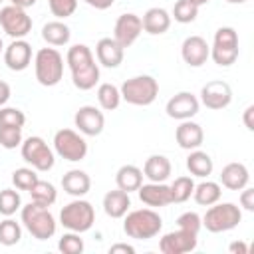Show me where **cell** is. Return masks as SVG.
<instances>
[{
    "instance_id": "1",
    "label": "cell",
    "mask_w": 254,
    "mask_h": 254,
    "mask_svg": "<svg viewBox=\"0 0 254 254\" xmlns=\"http://www.w3.org/2000/svg\"><path fill=\"white\" fill-rule=\"evenodd\" d=\"M163 228V220L159 212L153 208H137L131 210L123 220V232L135 240H149L155 238Z\"/></svg>"
},
{
    "instance_id": "2",
    "label": "cell",
    "mask_w": 254,
    "mask_h": 254,
    "mask_svg": "<svg viewBox=\"0 0 254 254\" xmlns=\"http://www.w3.org/2000/svg\"><path fill=\"white\" fill-rule=\"evenodd\" d=\"M22 224L38 240L52 238L58 228V222H56L54 214L50 212V208L40 202H34V200L28 202L26 206H22Z\"/></svg>"
},
{
    "instance_id": "3",
    "label": "cell",
    "mask_w": 254,
    "mask_h": 254,
    "mask_svg": "<svg viewBox=\"0 0 254 254\" xmlns=\"http://www.w3.org/2000/svg\"><path fill=\"white\" fill-rule=\"evenodd\" d=\"M36 79L44 87H54L64 77V58L56 48H42L34 58Z\"/></svg>"
},
{
    "instance_id": "4",
    "label": "cell",
    "mask_w": 254,
    "mask_h": 254,
    "mask_svg": "<svg viewBox=\"0 0 254 254\" xmlns=\"http://www.w3.org/2000/svg\"><path fill=\"white\" fill-rule=\"evenodd\" d=\"M242 220V210L234 202H214L202 216V226L208 232H228Z\"/></svg>"
},
{
    "instance_id": "5",
    "label": "cell",
    "mask_w": 254,
    "mask_h": 254,
    "mask_svg": "<svg viewBox=\"0 0 254 254\" xmlns=\"http://www.w3.org/2000/svg\"><path fill=\"white\" fill-rule=\"evenodd\" d=\"M121 91V99H125L131 105H151L157 95H159V83L155 77L151 75H135L123 81V85L119 87Z\"/></svg>"
},
{
    "instance_id": "6",
    "label": "cell",
    "mask_w": 254,
    "mask_h": 254,
    "mask_svg": "<svg viewBox=\"0 0 254 254\" xmlns=\"http://www.w3.org/2000/svg\"><path fill=\"white\" fill-rule=\"evenodd\" d=\"M60 222L64 228L71 230V232H85L93 226L95 222V210L91 206V202L83 200L81 196L67 202L62 212H60Z\"/></svg>"
},
{
    "instance_id": "7",
    "label": "cell",
    "mask_w": 254,
    "mask_h": 254,
    "mask_svg": "<svg viewBox=\"0 0 254 254\" xmlns=\"http://www.w3.org/2000/svg\"><path fill=\"white\" fill-rule=\"evenodd\" d=\"M54 151L62 159L71 161V163H77V161H83L85 159V155H87V143L73 129H60L54 135Z\"/></svg>"
},
{
    "instance_id": "8",
    "label": "cell",
    "mask_w": 254,
    "mask_h": 254,
    "mask_svg": "<svg viewBox=\"0 0 254 254\" xmlns=\"http://www.w3.org/2000/svg\"><path fill=\"white\" fill-rule=\"evenodd\" d=\"M22 159H24L28 165H32V169L42 171V173L50 171V169L54 167V161H56L54 151H52V149L48 147V143H46L42 137H38V135L28 137L26 141H22Z\"/></svg>"
},
{
    "instance_id": "9",
    "label": "cell",
    "mask_w": 254,
    "mask_h": 254,
    "mask_svg": "<svg viewBox=\"0 0 254 254\" xmlns=\"http://www.w3.org/2000/svg\"><path fill=\"white\" fill-rule=\"evenodd\" d=\"M0 26L10 38L22 40L24 36H28L32 32V18L26 14L24 8L10 4L0 10Z\"/></svg>"
},
{
    "instance_id": "10",
    "label": "cell",
    "mask_w": 254,
    "mask_h": 254,
    "mask_svg": "<svg viewBox=\"0 0 254 254\" xmlns=\"http://www.w3.org/2000/svg\"><path fill=\"white\" fill-rule=\"evenodd\" d=\"M232 101V89L226 81L222 79H214V81H208L206 85H202L200 89V103L208 109H224L228 107Z\"/></svg>"
},
{
    "instance_id": "11",
    "label": "cell",
    "mask_w": 254,
    "mask_h": 254,
    "mask_svg": "<svg viewBox=\"0 0 254 254\" xmlns=\"http://www.w3.org/2000/svg\"><path fill=\"white\" fill-rule=\"evenodd\" d=\"M143 32V22L137 14H121L113 28V40L121 48H129Z\"/></svg>"
},
{
    "instance_id": "12",
    "label": "cell",
    "mask_w": 254,
    "mask_h": 254,
    "mask_svg": "<svg viewBox=\"0 0 254 254\" xmlns=\"http://www.w3.org/2000/svg\"><path fill=\"white\" fill-rule=\"evenodd\" d=\"M198 107H200V101L196 99V95H192L190 91H181L177 95H173L169 101H167V115L171 119H179V121H185V119H190L198 113Z\"/></svg>"
},
{
    "instance_id": "13",
    "label": "cell",
    "mask_w": 254,
    "mask_h": 254,
    "mask_svg": "<svg viewBox=\"0 0 254 254\" xmlns=\"http://www.w3.org/2000/svg\"><path fill=\"white\" fill-rule=\"evenodd\" d=\"M194 248H196V234L181 228L167 232L159 242V250L163 254H187L192 252Z\"/></svg>"
},
{
    "instance_id": "14",
    "label": "cell",
    "mask_w": 254,
    "mask_h": 254,
    "mask_svg": "<svg viewBox=\"0 0 254 254\" xmlns=\"http://www.w3.org/2000/svg\"><path fill=\"white\" fill-rule=\"evenodd\" d=\"M73 123L79 129V133H83L87 137H95V135H99L103 131L105 117H103V113L95 105H83V107H79L75 111Z\"/></svg>"
},
{
    "instance_id": "15",
    "label": "cell",
    "mask_w": 254,
    "mask_h": 254,
    "mask_svg": "<svg viewBox=\"0 0 254 254\" xmlns=\"http://www.w3.org/2000/svg\"><path fill=\"white\" fill-rule=\"evenodd\" d=\"M181 56L190 67H200L210 58V46L202 36H189L181 46Z\"/></svg>"
},
{
    "instance_id": "16",
    "label": "cell",
    "mask_w": 254,
    "mask_h": 254,
    "mask_svg": "<svg viewBox=\"0 0 254 254\" xmlns=\"http://www.w3.org/2000/svg\"><path fill=\"white\" fill-rule=\"evenodd\" d=\"M32 62V46L26 40H12L8 48H4V64L12 71H24Z\"/></svg>"
},
{
    "instance_id": "17",
    "label": "cell",
    "mask_w": 254,
    "mask_h": 254,
    "mask_svg": "<svg viewBox=\"0 0 254 254\" xmlns=\"http://www.w3.org/2000/svg\"><path fill=\"white\" fill-rule=\"evenodd\" d=\"M139 192V200L147 206H153V208H161V206H167L173 202L171 198V189L169 185L165 183H147V185H141L137 189Z\"/></svg>"
},
{
    "instance_id": "18",
    "label": "cell",
    "mask_w": 254,
    "mask_h": 254,
    "mask_svg": "<svg viewBox=\"0 0 254 254\" xmlns=\"http://www.w3.org/2000/svg\"><path fill=\"white\" fill-rule=\"evenodd\" d=\"M175 139L179 143L181 149H187V151H192V149H198L204 141V133H202V127L190 119H185L177 131H175Z\"/></svg>"
},
{
    "instance_id": "19",
    "label": "cell",
    "mask_w": 254,
    "mask_h": 254,
    "mask_svg": "<svg viewBox=\"0 0 254 254\" xmlns=\"http://www.w3.org/2000/svg\"><path fill=\"white\" fill-rule=\"evenodd\" d=\"M125 48H121L113 38H101L95 46V56L97 62L105 67H117L123 62Z\"/></svg>"
},
{
    "instance_id": "20",
    "label": "cell",
    "mask_w": 254,
    "mask_h": 254,
    "mask_svg": "<svg viewBox=\"0 0 254 254\" xmlns=\"http://www.w3.org/2000/svg\"><path fill=\"white\" fill-rule=\"evenodd\" d=\"M250 181V173L242 163H228L220 171V183L228 190H242Z\"/></svg>"
},
{
    "instance_id": "21",
    "label": "cell",
    "mask_w": 254,
    "mask_h": 254,
    "mask_svg": "<svg viewBox=\"0 0 254 254\" xmlns=\"http://www.w3.org/2000/svg\"><path fill=\"white\" fill-rule=\"evenodd\" d=\"M62 187H64V190H65L69 196L79 198V196H83V194L89 192V189H91V179H89V175H87L85 171L71 169V171H67V173L62 177Z\"/></svg>"
},
{
    "instance_id": "22",
    "label": "cell",
    "mask_w": 254,
    "mask_h": 254,
    "mask_svg": "<svg viewBox=\"0 0 254 254\" xmlns=\"http://www.w3.org/2000/svg\"><path fill=\"white\" fill-rule=\"evenodd\" d=\"M141 22H143V30L147 34L159 36V34H165L171 28V14L165 8H149L143 14Z\"/></svg>"
},
{
    "instance_id": "23",
    "label": "cell",
    "mask_w": 254,
    "mask_h": 254,
    "mask_svg": "<svg viewBox=\"0 0 254 254\" xmlns=\"http://www.w3.org/2000/svg\"><path fill=\"white\" fill-rule=\"evenodd\" d=\"M131 206V198H129V192L121 190V189H115V190H109L105 196H103V210L107 216L111 218H123L127 214Z\"/></svg>"
},
{
    "instance_id": "24",
    "label": "cell",
    "mask_w": 254,
    "mask_h": 254,
    "mask_svg": "<svg viewBox=\"0 0 254 254\" xmlns=\"http://www.w3.org/2000/svg\"><path fill=\"white\" fill-rule=\"evenodd\" d=\"M171 171V161L165 155H151L143 165V177H147L151 183H165Z\"/></svg>"
},
{
    "instance_id": "25",
    "label": "cell",
    "mask_w": 254,
    "mask_h": 254,
    "mask_svg": "<svg viewBox=\"0 0 254 254\" xmlns=\"http://www.w3.org/2000/svg\"><path fill=\"white\" fill-rule=\"evenodd\" d=\"M115 183H117V189L125 192H133L143 185V171L135 165H123L115 175Z\"/></svg>"
},
{
    "instance_id": "26",
    "label": "cell",
    "mask_w": 254,
    "mask_h": 254,
    "mask_svg": "<svg viewBox=\"0 0 254 254\" xmlns=\"http://www.w3.org/2000/svg\"><path fill=\"white\" fill-rule=\"evenodd\" d=\"M71 81L77 89L81 91H87V89H93L95 83L99 81V65L93 62L85 67H79V69H73L71 71Z\"/></svg>"
},
{
    "instance_id": "27",
    "label": "cell",
    "mask_w": 254,
    "mask_h": 254,
    "mask_svg": "<svg viewBox=\"0 0 254 254\" xmlns=\"http://www.w3.org/2000/svg\"><path fill=\"white\" fill-rule=\"evenodd\" d=\"M187 169H189L190 175L204 179V177H208L212 173V159L208 157V153L192 149L190 155L187 157Z\"/></svg>"
},
{
    "instance_id": "28",
    "label": "cell",
    "mask_w": 254,
    "mask_h": 254,
    "mask_svg": "<svg viewBox=\"0 0 254 254\" xmlns=\"http://www.w3.org/2000/svg\"><path fill=\"white\" fill-rule=\"evenodd\" d=\"M220 185L214 183V181H202L200 185H194V190H192V196L196 200V204L200 206H210L214 202L220 200Z\"/></svg>"
},
{
    "instance_id": "29",
    "label": "cell",
    "mask_w": 254,
    "mask_h": 254,
    "mask_svg": "<svg viewBox=\"0 0 254 254\" xmlns=\"http://www.w3.org/2000/svg\"><path fill=\"white\" fill-rule=\"evenodd\" d=\"M69 28L60 22V20H54V22H48L44 24L42 28V38L50 44V46H64L69 42Z\"/></svg>"
},
{
    "instance_id": "30",
    "label": "cell",
    "mask_w": 254,
    "mask_h": 254,
    "mask_svg": "<svg viewBox=\"0 0 254 254\" xmlns=\"http://www.w3.org/2000/svg\"><path fill=\"white\" fill-rule=\"evenodd\" d=\"M95 58L91 54V50L85 46V44H75L67 50V56H65V64L69 65V69H79V67H85L89 64H93Z\"/></svg>"
},
{
    "instance_id": "31",
    "label": "cell",
    "mask_w": 254,
    "mask_h": 254,
    "mask_svg": "<svg viewBox=\"0 0 254 254\" xmlns=\"http://www.w3.org/2000/svg\"><path fill=\"white\" fill-rule=\"evenodd\" d=\"M97 101H99L101 109H105V111L117 109L119 103H121V91H119V87L113 85V83H101L97 87Z\"/></svg>"
},
{
    "instance_id": "32",
    "label": "cell",
    "mask_w": 254,
    "mask_h": 254,
    "mask_svg": "<svg viewBox=\"0 0 254 254\" xmlns=\"http://www.w3.org/2000/svg\"><path fill=\"white\" fill-rule=\"evenodd\" d=\"M30 194H32V200L34 202H40V204H44V206H52L54 202H56V198H58V190H56V187L52 185V183H48V181H36V185L28 190Z\"/></svg>"
},
{
    "instance_id": "33",
    "label": "cell",
    "mask_w": 254,
    "mask_h": 254,
    "mask_svg": "<svg viewBox=\"0 0 254 254\" xmlns=\"http://www.w3.org/2000/svg\"><path fill=\"white\" fill-rule=\"evenodd\" d=\"M171 189V198L173 202H187L192 196L194 190V181L190 177H177L175 183L169 187Z\"/></svg>"
},
{
    "instance_id": "34",
    "label": "cell",
    "mask_w": 254,
    "mask_h": 254,
    "mask_svg": "<svg viewBox=\"0 0 254 254\" xmlns=\"http://www.w3.org/2000/svg\"><path fill=\"white\" fill-rule=\"evenodd\" d=\"M22 238V226L14 218H6L0 222V244L4 246H14Z\"/></svg>"
},
{
    "instance_id": "35",
    "label": "cell",
    "mask_w": 254,
    "mask_h": 254,
    "mask_svg": "<svg viewBox=\"0 0 254 254\" xmlns=\"http://www.w3.org/2000/svg\"><path fill=\"white\" fill-rule=\"evenodd\" d=\"M198 16V6L192 4L190 0H177L173 8V18L179 24H190Z\"/></svg>"
},
{
    "instance_id": "36",
    "label": "cell",
    "mask_w": 254,
    "mask_h": 254,
    "mask_svg": "<svg viewBox=\"0 0 254 254\" xmlns=\"http://www.w3.org/2000/svg\"><path fill=\"white\" fill-rule=\"evenodd\" d=\"M20 206H22V198H20L18 190H14V189H2L0 190V214L12 216Z\"/></svg>"
},
{
    "instance_id": "37",
    "label": "cell",
    "mask_w": 254,
    "mask_h": 254,
    "mask_svg": "<svg viewBox=\"0 0 254 254\" xmlns=\"http://www.w3.org/2000/svg\"><path fill=\"white\" fill-rule=\"evenodd\" d=\"M38 181V175H36V169H30V167H22V169H16L12 173V183L18 190H30Z\"/></svg>"
},
{
    "instance_id": "38",
    "label": "cell",
    "mask_w": 254,
    "mask_h": 254,
    "mask_svg": "<svg viewBox=\"0 0 254 254\" xmlns=\"http://www.w3.org/2000/svg\"><path fill=\"white\" fill-rule=\"evenodd\" d=\"M210 58L214 60V64L228 67L236 62L238 58V48H222V46H212L210 48Z\"/></svg>"
},
{
    "instance_id": "39",
    "label": "cell",
    "mask_w": 254,
    "mask_h": 254,
    "mask_svg": "<svg viewBox=\"0 0 254 254\" xmlns=\"http://www.w3.org/2000/svg\"><path fill=\"white\" fill-rule=\"evenodd\" d=\"M58 248L64 252V254H81L83 252V240L79 238V232H67L60 238L58 242Z\"/></svg>"
},
{
    "instance_id": "40",
    "label": "cell",
    "mask_w": 254,
    "mask_h": 254,
    "mask_svg": "<svg viewBox=\"0 0 254 254\" xmlns=\"http://www.w3.org/2000/svg\"><path fill=\"white\" fill-rule=\"evenodd\" d=\"M0 145L4 149H16L18 145H22V127L2 125L0 127Z\"/></svg>"
},
{
    "instance_id": "41",
    "label": "cell",
    "mask_w": 254,
    "mask_h": 254,
    "mask_svg": "<svg viewBox=\"0 0 254 254\" xmlns=\"http://www.w3.org/2000/svg\"><path fill=\"white\" fill-rule=\"evenodd\" d=\"M26 123V115L24 111H20L18 107H0V127L8 125V127H24Z\"/></svg>"
},
{
    "instance_id": "42",
    "label": "cell",
    "mask_w": 254,
    "mask_h": 254,
    "mask_svg": "<svg viewBox=\"0 0 254 254\" xmlns=\"http://www.w3.org/2000/svg\"><path fill=\"white\" fill-rule=\"evenodd\" d=\"M212 46H222V48H238V34L230 26H222L214 32V42Z\"/></svg>"
},
{
    "instance_id": "43",
    "label": "cell",
    "mask_w": 254,
    "mask_h": 254,
    "mask_svg": "<svg viewBox=\"0 0 254 254\" xmlns=\"http://www.w3.org/2000/svg\"><path fill=\"white\" fill-rule=\"evenodd\" d=\"M177 226L181 230H187V232H192V234H198L200 226H202V218L196 214V212H183L179 218H177Z\"/></svg>"
},
{
    "instance_id": "44",
    "label": "cell",
    "mask_w": 254,
    "mask_h": 254,
    "mask_svg": "<svg viewBox=\"0 0 254 254\" xmlns=\"http://www.w3.org/2000/svg\"><path fill=\"white\" fill-rule=\"evenodd\" d=\"M50 12L58 18H67L75 12L77 8V0H48Z\"/></svg>"
},
{
    "instance_id": "45",
    "label": "cell",
    "mask_w": 254,
    "mask_h": 254,
    "mask_svg": "<svg viewBox=\"0 0 254 254\" xmlns=\"http://www.w3.org/2000/svg\"><path fill=\"white\" fill-rule=\"evenodd\" d=\"M240 206L244 208V210H248V212H252L254 210V189H250L248 185L242 189V192H240Z\"/></svg>"
},
{
    "instance_id": "46",
    "label": "cell",
    "mask_w": 254,
    "mask_h": 254,
    "mask_svg": "<svg viewBox=\"0 0 254 254\" xmlns=\"http://www.w3.org/2000/svg\"><path fill=\"white\" fill-rule=\"evenodd\" d=\"M252 117H254V105H248V107L244 109V117H242L248 131H254V119H252Z\"/></svg>"
},
{
    "instance_id": "47",
    "label": "cell",
    "mask_w": 254,
    "mask_h": 254,
    "mask_svg": "<svg viewBox=\"0 0 254 254\" xmlns=\"http://www.w3.org/2000/svg\"><path fill=\"white\" fill-rule=\"evenodd\" d=\"M117 252H123V254H135V248L133 246H129V244H113L111 248H109V254H117Z\"/></svg>"
},
{
    "instance_id": "48",
    "label": "cell",
    "mask_w": 254,
    "mask_h": 254,
    "mask_svg": "<svg viewBox=\"0 0 254 254\" xmlns=\"http://www.w3.org/2000/svg\"><path fill=\"white\" fill-rule=\"evenodd\" d=\"M91 8H95V10H107V8H111L113 6V2L115 0H85Z\"/></svg>"
},
{
    "instance_id": "49",
    "label": "cell",
    "mask_w": 254,
    "mask_h": 254,
    "mask_svg": "<svg viewBox=\"0 0 254 254\" xmlns=\"http://www.w3.org/2000/svg\"><path fill=\"white\" fill-rule=\"evenodd\" d=\"M10 95H12V91H10V85L6 83V81H2L0 79V107L10 99Z\"/></svg>"
},
{
    "instance_id": "50",
    "label": "cell",
    "mask_w": 254,
    "mask_h": 254,
    "mask_svg": "<svg viewBox=\"0 0 254 254\" xmlns=\"http://www.w3.org/2000/svg\"><path fill=\"white\" fill-rule=\"evenodd\" d=\"M228 250H230L232 254H248V246H246L244 242H232V244L228 246Z\"/></svg>"
},
{
    "instance_id": "51",
    "label": "cell",
    "mask_w": 254,
    "mask_h": 254,
    "mask_svg": "<svg viewBox=\"0 0 254 254\" xmlns=\"http://www.w3.org/2000/svg\"><path fill=\"white\" fill-rule=\"evenodd\" d=\"M12 2V6H18V8H30V6H34L38 0H10Z\"/></svg>"
},
{
    "instance_id": "52",
    "label": "cell",
    "mask_w": 254,
    "mask_h": 254,
    "mask_svg": "<svg viewBox=\"0 0 254 254\" xmlns=\"http://www.w3.org/2000/svg\"><path fill=\"white\" fill-rule=\"evenodd\" d=\"M190 2H192V4H196V6L200 8V6H202V4H206L208 0H190Z\"/></svg>"
},
{
    "instance_id": "53",
    "label": "cell",
    "mask_w": 254,
    "mask_h": 254,
    "mask_svg": "<svg viewBox=\"0 0 254 254\" xmlns=\"http://www.w3.org/2000/svg\"><path fill=\"white\" fill-rule=\"evenodd\" d=\"M226 2H230V4H242V2H246V0H226Z\"/></svg>"
},
{
    "instance_id": "54",
    "label": "cell",
    "mask_w": 254,
    "mask_h": 254,
    "mask_svg": "<svg viewBox=\"0 0 254 254\" xmlns=\"http://www.w3.org/2000/svg\"><path fill=\"white\" fill-rule=\"evenodd\" d=\"M2 50H4V44H2V38H0V54H2Z\"/></svg>"
},
{
    "instance_id": "55",
    "label": "cell",
    "mask_w": 254,
    "mask_h": 254,
    "mask_svg": "<svg viewBox=\"0 0 254 254\" xmlns=\"http://www.w3.org/2000/svg\"><path fill=\"white\" fill-rule=\"evenodd\" d=\"M0 2H2V0H0Z\"/></svg>"
}]
</instances>
